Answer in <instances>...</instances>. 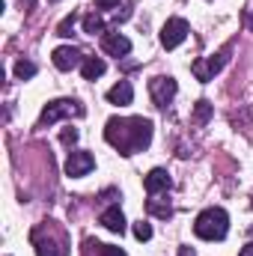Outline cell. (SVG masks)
I'll list each match as a JSON object with an SVG mask.
<instances>
[{
  "mask_svg": "<svg viewBox=\"0 0 253 256\" xmlns=\"http://www.w3.org/2000/svg\"><path fill=\"white\" fill-rule=\"evenodd\" d=\"M33 244H36V256H60L57 248H54V242L51 238H42L39 232H33Z\"/></svg>",
  "mask_w": 253,
  "mask_h": 256,
  "instance_id": "obj_16",
  "label": "cell"
},
{
  "mask_svg": "<svg viewBox=\"0 0 253 256\" xmlns=\"http://www.w3.org/2000/svg\"><path fill=\"white\" fill-rule=\"evenodd\" d=\"M248 24H250V30H253V12H250V21H248Z\"/></svg>",
  "mask_w": 253,
  "mask_h": 256,
  "instance_id": "obj_27",
  "label": "cell"
},
{
  "mask_svg": "<svg viewBox=\"0 0 253 256\" xmlns=\"http://www.w3.org/2000/svg\"><path fill=\"white\" fill-rule=\"evenodd\" d=\"M128 15H131V9H128V6H126V9H122V12H116V21H126Z\"/></svg>",
  "mask_w": 253,
  "mask_h": 256,
  "instance_id": "obj_25",
  "label": "cell"
},
{
  "mask_svg": "<svg viewBox=\"0 0 253 256\" xmlns=\"http://www.w3.org/2000/svg\"><path fill=\"white\" fill-rule=\"evenodd\" d=\"M86 114V108L80 104V102H74V98H57V102H51L45 110H42V116H39V126H54L57 120H63V116H84Z\"/></svg>",
  "mask_w": 253,
  "mask_h": 256,
  "instance_id": "obj_3",
  "label": "cell"
},
{
  "mask_svg": "<svg viewBox=\"0 0 253 256\" xmlns=\"http://www.w3.org/2000/svg\"><path fill=\"white\" fill-rule=\"evenodd\" d=\"M212 114H214V104L206 102V98H200V102L194 104V116H190V122H194V126H206V122L212 120Z\"/></svg>",
  "mask_w": 253,
  "mask_h": 256,
  "instance_id": "obj_14",
  "label": "cell"
},
{
  "mask_svg": "<svg viewBox=\"0 0 253 256\" xmlns=\"http://www.w3.org/2000/svg\"><path fill=\"white\" fill-rule=\"evenodd\" d=\"M104 68H108V66H104V60H102V57H86V60H84V66H80V72H84V78H86V80L102 78V74H104Z\"/></svg>",
  "mask_w": 253,
  "mask_h": 256,
  "instance_id": "obj_15",
  "label": "cell"
},
{
  "mask_svg": "<svg viewBox=\"0 0 253 256\" xmlns=\"http://www.w3.org/2000/svg\"><path fill=\"white\" fill-rule=\"evenodd\" d=\"M238 256H253V242L248 244V248H242V254H238Z\"/></svg>",
  "mask_w": 253,
  "mask_h": 256,
  "instance_id": "obj_26",
  "label": "cell"
},
{
  "mask_svg": "<svg viewBox=\"0 0 253 256\" xmlns=\"http://www.w3.org/2000/svg\"><path fill=\"white\" fill-rule=\"evenodd\" d=\"M179 256H196V250L194 248H179Z\"/></svg>",
  "mask_w": 253,
  "mask_h": 256,
  "instance_id": "obj_24",
  "label": "cell"
},
{
  "mask_svg": "<svg viewBox=\"0 0 253 256\" xmlns=\"http://www.w3.org/2000/svg\"><path fill=\"white\" fill-rule=\"evenodd\" d=\"M176 92H179V84H176V78H170V74H158V78L149 80V96H152L155 108H167V104L176 98Z\"/></svg>",
  "mask_w": 253,
  "mask_h": 256,
  "instance_id": "obj_4",
  "label": "cell"
},
{
  "mask_svg": "<svg viewBox=\"0 0 253 256\" xmlns=\"http://www.w3.org/2000/svg\"><path fill=\"white\" fill-rule=\"evenodd\" d=\"M102 51L110 54V57H126L128 51H131V42L122 33H104L102 36Z\"/></svg>",
  "mask_w": 253,
  "mask_h": 256,
  "instance_id": "obj_10",
  "label": "cell"
},
{
  "mask_svg": "<svg viewBox=\"0 0 253 256\" xmlns=\"http://www.w3.org/2000/svg\"><path fill=\"white\" fill-rule=\"evenodd\" d=\"M60 140H63L66 146H74V143H78V128H63Z\"/></svg>",
  "mask_w": 253,
  "mask_h": 256,
  "instance_id": "obj_22",
  "label": "cell"
},
{
  "mask_svg": "<svg viewBox=\"0 0 253 256\" xmlns=\"http://www.w3.org/2000/svg\"><path fill=\"white\" fill-rule=\"evenodd\" d=\"M51 3H57V0H51Z\"/></svg>",
  "mask_w": 253,
  "mask_h": 256,
  "instance_id": "obj_28",
  "label": "cell"
},
{
  "mask_svg": "<svg viewBox=\"0 0 253 256\" xmlns=\"http://www.w3.org/2000/svg\"><path fill=\"white\" fill-rule=\"evenodd\" d=\"M15 74H18L21 80L33 78V74H36V63H30V60H18V63H15Z\"/></svg>",
  "mask_w": 253,
  "mask_h": 256,
  "instance_id": "obj_19",
  "label": "cell"
},
{
  "mask_svg": "<svg viewBox=\"0 0 253 256\" xmlns=\"http://www.w3.org/2000/svg\"><path fill=\"white\" fill-rule=\"evenodd\" d=\"M120 6V0H96V9H114Z\"/></svg>",
  "mask_w": 253,
  "mask_h": 256,
  "instance_id": "obj_23",
  "label": "cell"
},
{
  "mask_svg": "<svg viewBox=\"0 0 253 256\" xmlns=\"http://www.w3.org/2000/svg\"><path fill=\"white\" fill-rule=\"evenodd\" d=\"M92 167H96V158L90 152H68V158H66V176H72V179L86 176Z\"/></svg>",
  "mask_w": 253,
  "mask_h": 256,
  "instance_id": "obj_7",
  "label": "cell"
},
{
  "mask_svg": "<svg viewBox=\"0 0 253 256\" xmlns=\"http://www.w3.org/2000/svg\"><path fill=\"white\" fill-rule=\"evenodd\" d=\"M134 236H137L140 242H149V238H152V226L140 220V224H134Z\"/></svg>",
  "mask_w": 253,
  "mask_h": 256,
  "instance_id": "obj_20",
  "label": "cell"
},
{
  "mask_svg": "<svg viewBox=\"0 0 253 256\" xmlns=\"http://www.w3.org/2000/svg\"><path fill=\"white\" fill-rule=\"evenodd\" d=\"M190 27L185 18H167V24L161 27V45L170 51V48H179L185 39H188Z\"/></svg>",
  "mask_w": 253,
  "mask_h": 256,
  "instance_id": "obj_6",
  "label": "cell"
},
{
  "mask_svg": "<svg viewBox=\"0 0 253 256\" xmlns=\"http://www.w3.org/2000/svg\"><path fill=\"white\" fill-rule=\"evenodd\" d=\"M104 140L120 149V155H134V152H143L149 143H152V122L143 120V116H128V120H108L104 126Z\"/></svg>",
  "mask_w": 253,
  "mask_h": 256,
  "instance_id": "obj_1",
  "label": "cell"
},
{
  "mask_svg": "<svg viewBox=\"0 0 253 256\" xmlns=\"http://www.w3.org/2000/svg\"><path fill=\"white\" fill-rule=\"evenodd\" d=\"M51 60H54V66H57L60 72H72V68L84 66V60H86V57H84L78 48H72V45H63V48H54Z\"/></svg>",
  "mask_w": 253,
  "mask_h": 256,
  "instance_id": "obj_8",
  "label": "cell"
},
{
  "mask_svg": "<svg viewBox=\"0 0 253 256\" xmlns=\"http://www.w3.org/2000/svg\"><path fill=\"white\" fill-rule=\"evenodd\" d=\"M98 256H128L122 248H114V244H98Z\"/></svg>",
  "mask_w": 253,
  "mask_h": 256,
  "instance_id": "obj_21",
  "label": "cell"
},
{
  "mask_svg": "<svg viewBox=\"0 0 253 256\" xmlns=\"http://www.w3.org/2000/svg\"><path fill=\"white\" fill-rule=\"evenodd\" d=\"M146 212H149L152 218H161V220H167V218L173 214V206L155 194V196H149V202H146Z\"/></svg>",
  "mask_w": 253,
  "mask_h": 256,
  "instance_id": "obj_13",
  "label": "cell"
},
{
  "mask_svg": "<svg viewBox=\"0 0 253 256\" xmlns=\"http://www.w3.org/2000/svg\"><path fill=\"white\" fill-rule=\"evenodd\" d=\"M131 98H134V90H131L128 80H120L116 86L108 90V102H110V104H120V108H122V104H131Z\"/></svg>",
  "mask_w": 253,
  "mask_h": 256,
  "instance_id": "obj_12",
  "label": "cell"
},
{
  "mask_svg": "<svg viewBox=\"0 0 253 256\" xmlns=\"http://www.w3.org/2000/svg\"><path fill=\"white\" fill-rule=\"evenodd\" d=\"M194 232H196V238H202V242H224L226 232H230V214H226L224 208L212 206V208H206V212L196 214Z\"/></svg>",
  "mask_w": 253,
  "mask_h": 256,
  "instance_id": "obj_2",
  "label": "cell"
},
{
  "mask_svg": "<svg viewBox=\"0 0 253 256\" xmlns=\"http://www.w3.org/2000/svg\"><path fill=\"white\" fill-rule=\"evenodd\" d=\"M102 226L110 230V232H116V236H122V232H126V214H122V208H120V206L104 208V212H102Z\"/></svg>",
  "mask_w": 253,
  "mask_h": 256,
  "instance_id": "obj_11",
  "label": "cell"
},
{
  "mask_svg": "<svg viewBox=\"0 0 253 256\" xmlns=\"http://www.w3.org/2000/svg\"><path fill=\"white\" fill-rule=\"evenodd\" d=\"M226 60H230V48H224L220 54H214V57H202V60H194V66H190V72H194V78L200 80V84H208L224 66H226Z\"/></svg>",
  "mask_w": 253,
  "mask_h": 256,
  "instance_id": "obj_5",
  "label": "cell"
},
{
  "mask_svg": "<svg viewBox=\"0 0 253 256\" xmlns=\"http://www.w3.org/2000/svg\"><path fill=\"white\" fill-rule=\"evenodd\" d=\"M74 21H78V15H74V12H72V15H66L63 21H60V27H57V36H63V39L74 36Z\"/></svg>",
  "mask_w": 253,
  "mask_h": 256,
  "instance_id": "obj_18",
  "label": "cell"
},
{
  "mask_svg": "<svg viewBox=\"0 0 253 256\" xmlns=\"http://www.w3.org/2000/svg\"><path fill=\"white\" fill-rule=\"evenodd\" d=\"M84 33H90V36L104 33V21H102L98 15H86V18H84Z\"/></svg>",
  "mask_w": 253,
  "mask_h": 256,
  "instance_id": "obj_17",
  "label": "cell"
},
{
  "mask_svg": "<svg viewBox=\"0 0 253 256\" xmlns=\"http://www.w3.org/2000/svg\"><path fill=\"white\" fill-rule=\"evenodd\" d=\"M170 185H173V179H170V173L161 170V167H155V170L143 179V188H146L149 196H155V194H167L170 191Z\"/></svg>",
  "mask_w": 253,
  "mask_h": 256,
  "instance_id": "obj_9",
  "label": "cell"
}]
</instances>
